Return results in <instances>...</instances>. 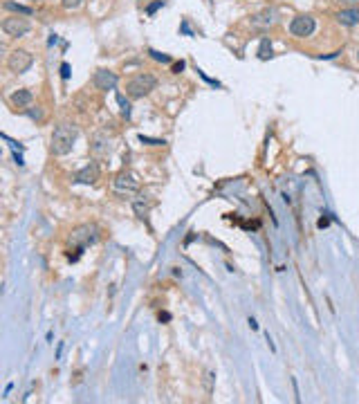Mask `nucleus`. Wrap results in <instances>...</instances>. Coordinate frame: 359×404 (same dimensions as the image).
<instances>
[{"label":"nucleus","mask_w":359,"mask_h":404,"mask_svg":"<svg viewBox=\"0 0 359 404\" xmlns=\"http://www.w3.org/2000/svg\"><path fill=\"white\" fill-rule=\"evenodd\" d=\"M357 59H359V52H357Z\"/></svg>","instance_id":"a878e982"},{"label":"nucleus","mask_w":359,"mask_h":404,"mask_svg":"<svg viewBox=\"0 0 359 404\" xmlns=\"http://www.w3.org/2000/svg\"><path fill=\"white\" fill-rule=\"evenodd\" d=\"M339 3H346V5H359V0H339Z\"/></svg>","instance_id":"b1692460"},{"label":"nucleus","mask_w":359,"mask_h":404,"mask_svg":"<svg viewBox=\"0 0 359 404\" xmlns=\"http://www.w3.org/2000/svg\"><path fill=\"white\" fill-rule=\"evenodd\" d=\"M139 139H142L144 144H150V146H162V144H166L164 139H150V137H144V135H142V137H139Z\"/></svg>","instance_id":"6ab92c4d"},{"label":"nucleus","mask_w":359,"mask_h":404,"mask_svg":"<svg viewBox=\"0 0 359 404\" xmlns=\"http://www.w3.org/2000/svg\"><path fill=\"white\" fill-rule=\"evenodd\" d=\"M81 3L83 0H61V5H63L65 9H76V7H81Z\"/></svg>","instance_id":"f3484780"},{"label":"nucleus","mask_w":359,"mask_h":404,"mask_svg":"<svg viewBox=\"0 0 359 404\" xmlns=\"http://www.w3.org/2000/svg\"><path fill=\"white\" fill-rule=\"evenodd\" d=\"M133 209H135V216H137V218L146 220V216H148V209H150L148 198H146V196H137V198L133 200Z\"/></svg>","instance_id":"f8f14e48"},{"label":"nucleus","mask_w":359,"mask_h":404,"mask_svg":"<svg viewBox=\"0 0 359 404\" xmlns=\"http://www.w3.org/2000/svg\"><path fill=\"white\" fill-rule=\"evenodd\" d=\"M160 7H164V0H155L153 5H148V9H146V14H148V16H153V14H155V11L160 9Z\"/></svg>","instance_id":"a211bd4d"},{"label":"nucleus","mask_w":359,"mask_h":404,"mask_svg":"<svg viewBox=\"0 0 359 404\" xmlns=\"http://www.w3.org/2000/svg\"><path fill=\"white\" fill-rule=\"evenodd\" d=\"M99 180V167L94 162H90L88 167H83L81 171L74 173V182L76 184H94Z\"/></svg>","instance_id":"1a4fd4ad"},{"label":"nucleus","mask_w":359,"mask_h":404,"mask_svg":"<svg viewBox=\"0 0 359 404\" xmlns=\"http://www.w3.org/2000/svg\"><path fill=\"white\" fill-rule=\"evenodd\" d=\"M61 77L70 79V65H67V63H61Z\"/></svg>","instance_id":"aec40b11"},{"label":"nucleus","mask_w":359,"mask_h":404,"mask_svg":"<svg viewBox=\"0 0 359 404\" xmlns=\"http://www.w3.org/2000/svg\"><path fill=\"white\" fill-rule=\"evenodd\" d=\"M117 193H137L139 191V180L133 173H119L112 182Z\"/></svg>","instance_id":"0eeeda50"},{"label":"nucleus","mask_w":359,"mask_h":404,"mask_svg":"<svg viewBox=\"0 0 359 404\" xmlns=\"http://www.w3.org/2000/svg\"><path fill=\"white\" fill-rule=\"evenodd\" d=\"M34 63V56L30 52H25V50H16V52L9 54L7 59V67L14 75H22V72H27Z\"/></svg>","instance_id":"20e7f679"},{"label":"nucleus","mask_w":359,"mask_h":404,"mask_svg":"<svg viewBox=\"0 0 359 404\" xmlns=\"http://www.w3.org/2000/svg\"><path fill=\"white\" fill-rule=\"evenodd\" d=\"M32 99H34V94H32V90H27V88L16 90V92L11 94V104H14L16 108H25V106H30V104H32Z\"/></svg>","instance_id":"9d476101"},{"label":"nucleus","mask_w":359,"mask_h":404,"mask_svg":"<svg viewBox=\"0 0 359 404\" xmlns=\"http://www.w3.org/2000/svg\"><path fill=\"white\" fill-rule=\"evenodd\" d=\"M155 85H157V79L153 75H146V72H142V75H135L131 81H128L126 92H128V97H133V99H142V97L153 92Z\"/></svg>","instance_id":"7ed1b4c3"},{"label":"nucleus","mask_w":359,"mask_h":404,"mask_svg":"<svg viewBox=\"0 0 359 404\" xmlns=\"http://www.w3.org/2000/svg\"><path fill=\"white\" fill-rule=\"evenodd\" d=\"M184 70V61H179V63H175L173 65V72H175V75H179V72Z\"/></svg>","instance_id":"412c9836"},{"label":"nucleus","mask_w":359,"mask_h":404,"mask_svg":"<svg viewBox=\"0 0 359 404\" xmlns=\"http://www.w3.org/2000/svg\"><path fill=\"white\" fill-rule=\"evenodd\" d=\"M148 54L153 56L155 61H160V63H171V56H168V54H162V52H157V50H150Z\"/></svg>","instance_id":"dca6fc26"},{"label":"nucleus","mask_w":359,"mask_h":404,"mask_svg":"<svg viewBox=\"0 0 359 404\" xmlns=\"http://www.w3.org/2000/svg\"><path fill=\"white\" fill-rule=\"evenodd\" d=\"M117 104H119L121 115H123V117H131V101H128L121 92H117Z\"/></svg>","instance_id":"2eb2a0df"},{"label":"nucleus","mask_w":359,"mask_h":404,"mask_svg":"<svg viewBox=\"0 0 359 404\" xmlns=\"http://www.w3.org/2000/svg\"><path fill=\"white\" fill-rule=\"evenodd\" d=\"M337 20L341 25H357L359 22V7H350V9H344L337 14Z\"/></svg>","instance_id":"9b49d317"},{"label":"nucleus","mask_w":359,"mask_h":404,"mask_svg":"<svg viewBox=\"0 0 359 404\" xmlns=\"http://www.w3.org/2000/svg\"><path fill=\"white\" fill-rule=\"evenodd\" d=\"M5 9L16 11V14H22V16H32V9H30V7H25V5H18V3H11V0H7V3H5Z\"/></svg>","instance_id":"4468645a"},{"label":"nucleus","mask_w":359,"mask_h":404,"mask_svg":"<svg viewBox=\"0 0 359 404\" xmlns=\"http://www.w3.org/2000/svg\"><path fill=\"white\" fill-rule=\"evenodd\" d=\"M258 59L261 61L272 59V43H269V38H261V45H258Z\"/></svg>","instance_id":"ddd939ff"},{"label":"nucleus","mask_w":359,"mask_h":404,"mask_svg":"<svg viewBox=\"0 0 359 404\" xmlns=\"http://www.w3.org/2000/svg\"><path fill=\"white\" fill-rule=\"evenodd\" d=\"M3 30H5L7 36L18 38V36H25V34L32 30V25H30V20H27V18H20V16H9V18L3 20Z\"/></svg>","instance_id":"39448f33"},{"label":"nucleus","mask_w":359,"mask_h":404,"mask_svg":"<svg viewBox=\"0 0 359 404\" xmlns=\"http://www.w3.org/2000/svg\"><path fill=\"white\" fill-rule=\"evenodd\" d=\"M171 319V315H168V312H160V321H168Z\"/></svg>","instance_id":"4be33fe9"},{"label":"nucleus","mask_w":359,"mask_h":404,"mask_svg":"<svg viewBox=\"0 0 359 404\" xmlns=\"http://www.w3.org/2000/svg\"><path fill=\"white\" fill-rule=\"evenodd\" d=\"M97 238H99V227L97 225H81V227H76V229H72L70 245L74 247V252H76V260H79V256H81V252L88 247V245L97 243Z\"/></svg>","instance_id":"f03ea898"},{"label":"nucleus","mask_w":359,"mask_h":404,"mask_svg":"<svg viewBox=\"0 0 359 404\" xmlns=\"http://www.w3.org/2000/svg\"><path fill=\"white\" fill-rule=\"evenodd\" d=\"M79 130L72 124H61V126L54 128L52 133V141H49V151L54 155H67L72 149H74V141H76Z\"/></svg>","instance_id":"f257e3e1"},{"label":"nucleus","mask_w":359,"mask_h":404,"mask_svg":"<svg viewBox=\"0 0 359 404\" xmlns=\"http://www.w3.org/2000/svg\"><path fill=\"white\" fill-rule=\"evenodd\" d=\"M314 27L317 25H314L312 16H296V18H292V22H290V34L303 38V36H310L314 32Z\"/></svg>","instance_id":"423d86ee"},{"label":"nucleus","mask_w":359,"mask_h":404,"mask_svg":"<svg viewBox=\"0 0 359 404\" xmlns=\"http://www.w3.org/2000/svg\"><path fill=\"white\" fill-rule=\"evenodd\" d=\"M92 83L97 90H115L117 83H119V77L110 70H97L92 77Z\"/></svg>","instance_id":"6e6552de"},{"label":"nucleus","mask_w":359,"mask_h":404,"mask_svg":"<svg viewBox=\"0 0 359 404\" xmlns=\"http://www.w3.org/2000/svg\"><path fill=\"white\" fill-rule=\"evenodd\" d=\"M30 117H34V119H38V117H41V110H30Z\"/></svg>","instance_id":"5701e85b"},{"label":"nucleus","mask_w":359,"mask_h":404,"mask_svg":"<svg viewBox=\"0 0 359 404\" xmlns=\"http://www.w3.org/2000/svg\"><path fill=\"white\" fill-rule=\"evenodd\" d=\"M249 326H251V330H258V323L254 319H249Z\"/></svg>","instance_id":"393cba45"}]
</instances>
